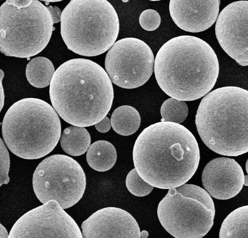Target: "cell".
Masks as SVG:
<instances>
[{"instance_id": "cb8c5ba5", "label": "cell", "mask_w": 248, "mask_h": 238, "mask_svg": "<svg viewBox=\"0 0 248 238\" xmlns=\"http://www.w3.org/2000/svg\"><path fill=\"white\" fill-rule=\"evenodd\" d=\"M140 27L147 31H154L158 29L161 24L159 14L154 10L149 9L143 11L139 18Z\"/></svg>"}, {"instance_id": "8fae6325", "label": "cell", "mask_w": 248, "mask_h": 238, "mask_svg": "<svg viewBox=\"0 0 248 238\" xmlns=\"http://www.w3.org/2000/svg\"><path fill=\"white\" fill-rule=\"evenodd\" d=\"M8 238H83L76 222L59 203L49 201L25 213Z\"/></svg>"}, {"instance_id": "83f0119b", "label": "cell", "mask_w": 248, "mask_h": 238, "mask_svg": "<svg viewBox=\"0 0 248 238\" xmlns=\"http://www.w3.org/2000/svg\"><path fill=\"white\" fill-rule=\"evenodd\" d=\"M4 77V73L2 69H1V111H2L4 104V92L2 85V79Z\"/></svg>"}, {"instance_id": "f546056e", "label": "cell", "mask_w": 248, "mask_h": 238, "mask_svg": "<svg viewBox=\"0 0 248 238\" xmlns=\"http://www.w3.org/2000/svg\"><path fill=\"white\" fill-rule=\"evenodd\" d=\"M148 236V233L146 231H143L142 232H140V236H141L142 238H147Z\"/></svg>"}, {"instance_id": "d4e9b609", "label": "cell", "mask_w": 248, "mask_h": 238, "mask_svg": "<svg viewBox=\"0 0 248 238\" xmlns=\"http://www.w3.org/2000/svg\"><path fill=\"white\" fill-rule=\"evenodd\" d=\"M0 151H1V173H0V186L7 184L10 182V178L8 176L10 168V157L6 146L3 141L0 139Z\"/></svg>"}, {"instance_id": "4fadbf2b", "label": "cell", "mask_w": 248, "mask_h": 238, "mask_svg": "<svg viewBox=\"0 0 248 238\" xmlns=\"http://www.w3.org/2000/svg\"><path fill=\"white\" fill-rule=\"evenodd\" d=\"M81 228L83 238H141L134 217L117 207L96 211L82 222Z\"/></svg>"}, {"instance_id": "4dcf8cb0", "label": "cell", "mask_w": 248, "mask_h": 238, "mask_svg": "<svg viewBox=\"0 0 248 238\" xmlns=\"http://www.w3.org/2000/svg\"><path fill=\"white\" fill-rule=\"evenodd\" d=\"M244 185L248 186V175H245Z\"/></svg>"}, {"instance_id": "603a6c76", "label": "cell", "mask_w": 248, "mask_h": 238, "mask_svg": "<svg viewBox=\"0 0 248 238\" xmlns=\"http://www.w3.org/2000/svg\"><path fill=\"white\" fill-rule=\"evenodd\" d=\"M126 185L128 191L132 194L138 197L150 194L154 188L139 175L136 169H132L127 175Z\"/></svg>"}, {"instance_id": "8992f818", "label": "cell", "mask_w": 248, "mask_h": 238, "mask_svg": "<svg viewBox=\"0 0 248 238\" xmlns=\"http://www.w3.org/2000/svg\"><path fill=\"white\" fill-rule=\"evenodd\" d=\"M118 15L106 0H72L61 18V35L69 50L93 57L107 51L116 42Z\"/></svg>"}, {"instance_id": "6da1fadb", "label": "cell", "mask_w": 248, "mask_h": 238, "mask_svg": "<svg viewBox=\"0 0 248 238\" xmlns=\"http://www.w3.org/2000/svg\"><path fill=\"white\" fill-rule=\"evenodd\" d=\"M200 150L193 134L175 123L160 122L145 128L133 150L139 175L154 187L176 188L187 183L199 166Z\"/></svg>"}, {"instance_id": "9c48e42d", "label": "cell", "mask_w": 248, "mask_h": 238, "mask_svg": "<svg viewBox=\"0 0 248 238\" xmlns=\"http://www.w3.org/2000/svg\"><path fill=\"white\" fill-rule=\"evenodd\" d=\"M154 55L143 41L123 38L115 42L106 56V71L112 83L124 89L144 85L154 69Z\"/></svg>"}, {"instance_id": "5b68a950", "label": "cell", "mask_w": 248, "mask_h": 238, "mask_svg": "<svg viewBox=\"0 0 248 238\" xmlns=\"http://www.w3.org/2000/svg\"><path fill=\"white\" fill-rule=\"evenodd\" d=\"M4 141L20 158H43L55 148L61 137L59 114L47 102L25 98L8 109L2 125Z\"/></svg>"}, {"instance_id": "30bf717a", "label": "cell", "mask_w": 248, "mask_h": 238, "mask_svg": "<svg viewBox=\"0 0 248 238\" xmlns=\"http://www.w3.org/2000/svg\"><path fill=\"white\" fill-rule=\"evenodd\" d=\"M158 216L164 228L175 238H202L210 231L215 218L204 205L169 190L160 202Z\"/></svg>"}, {"instance_id": "9a60e30c", "label": "cell", "mask_w": 248, "mask_h": 238, "mask_svg": "<svg viewBox=\"0 0 248 238\" xmlns=\"http://www.w3.org/2000/svg\"><path fill=\"white\" fill-rule=\"evenodd\" d=\"M220 3L219 0H171L170 13L180 29L200 32L210 28L217 20Z\"/></svg>"}, {"instance_id": "d6986e66", "label": "cell", "mask_w": 248, "mask_h": 238, "mask_svg": "<svg viewBox=\"0 0 248 238\" xmlns=\"http://www.w3.org/2000/svg\"><path fill=\"white\" fill-rule=\"evenodd\" d=\"M55 71L52 62L45 57L32 59L27 65L26 74L33 87L43 88L51 84Z\"/></svg>"}, {"instance_id": "52a82bcc", "label": "cell", "mask_w": 248, "mask_h": 238, "mask_svg": "<svg viewBox=\"0 0 248 238\" xmlns=\"http://www.w3.org/2000/svg\"><path fill=\"white\" fill-rule=\"evenodd\" d=\"M54 24L47 7L37 0L26 7L7 0L0 7V50L18 58L35 56L48 45Z\"/></svg>"}, {"instance_id": "44dd1931", "label": "cell", "mask_w": 248, "mask_h": 238, "mask_svg": "<svg viewBox=\"0 0 248 238\" xmlns=\"http://www.w3.org/2000/svg\"><path fill=\"white\" fill-rule=\"evenodd\" d=\"M188 107L185 101L170 98L162 104L161 108V122L175 123L180 125L187 117Z\"/></svg>"}, {"instance_id": "d6a6232c", "label": "cell", "mask_w": 248, "mask_h": 238, "mask_svg": "<svg viewBox=\"0 0 248 238\" xmlns=\"http://www.w3.org/2000/svg\"><path fill=\"white\" fill-rule=\"evenodd\" d=\"M246 169L247 172V174L248 175V159L247 160L246 164Z\"/></svg>"}, {"instance_id": "3957f363", "label": "cell", "mask_w": 248, "mask_h": 238, "mask_svg": "<svg viewBox=\"0 0 248 238\" xmlns=\"http://www.w3.org/2000/svg\"><path fill=\"white\" fill-rule=\"evenodd\" d=\"M155 77L163 91L181 101H193L208 95L219 72L217 55L203 40L192 36L173 38L157 53Z\"/></svg>"}, {"instance_id": "ba28073f", "label": "cell", "mask_w": 248, "mask_h": 238, "mask_svg": "<svg viewBox=\"0 0 248 238\" xmlns=\"http://www.w3.org/2000/svg\"><path fill=\"white\" fill-rule=\"evenodd\" d=\"M32 187L41 203L55 201L65 209L74 206L83 196L86 177L76 160L56 154L39 164L33 175Z\"/></svg>"}, {"instance_id": "ffe728a7", "label": "cell", "mask_w": 248, "mask_h": 238, "mask_svg": "<svg viewBox=\"0 0 248 238\" xmlns=\"http://www.w3.org/2000/svg\"><path fill=\"white\" fill-rule=\"evenodd\" d=\"M219 238H248V205L234 210L226 218Z\"/></svg>"}, {"instance_id": "1f68e13d", "label": "cell", "mask_w": 248, "mask_h": 238, "mask_svg": "<svg viewBox=\"0 0 248 238\" xmlns=\"http://www.w3.org/2000/svg\"><path fill=\"white\" fill-rule=\"evenodd\" d=\"M44 2H45L46 3V5H48L49 3V2H60L61 1H59V0H58V1H52V0H47V1H43Z\"/></svg>"}, {"instance_id": "4316f807", "label": "cell", "mask_w": 248, "mask_h": 238, "mask_svg": "<svg viewBox=\"0 0 248 238\" xmlns=\"http://www.w3.org/2000/svg\"><path fill=\"white\" fill-rule=\"evenodd\" d=\"M46 7L51 14L54 24L61 21L62 12L59 7L52 6H48Z\"/></svg>"}, {"instance_id": "484cf974", "label": "cell", "mask_w": 248, "mask_h": 238, "mask_svg": "<svg viewBox=\"0 0 248 238\" xmlns=\"http://www.w3.org/2000/svg\"><path fill=\"white\" fill-rule=\"evenodd\" d=\"M111 127V120L107 117H106L103 120L95 125L96 130L102 133L109 132Z\"/></svg>"}, {"instance_id": "277c9868", "label": "cell", "mask_w": 248, "mask_h": 238, "mask_svg": "<svg viewBox=\"0 0 248 238\" xmlns=\"http://www.w3.org/2000/svg\"><path fill=\"white\" fill-rule=\"evenodd\" d=\"M202 140L211 150L226 157L248 152V91L221 87L202 98L195 119Z\"/></svg>"}, {"instance_id": "e0dca14e", "label": "cell", "mask_w": 248, "mask_h": 238, "mask_svg": "<svg viewBox=\"0 0 248 238\" xmlns=\"http://www.w3.org/2000/svg\"><path fill=\"white\" fill-rule=\"evenodd\" d=\"M60 142L64 152L72 157H79L88 150L91 137L85 127L72 126L63 131Z\"/></svg>"}, {"instance_id": "5bb4252c", "label": "cell", "mask_w": 248, "mask_h": 238, "mask_svg": "<svg viewBox=\"0 0 248 238\" xmlns=\"http://www.w3.org/2000/svg\"><path fill=\"white\" fill-rule=\"evenodd\" d=\"M244 174L234 159L218 158L206 165L202 174V185L213 198L220 200L232 199L242 190Z\"/></svg>"}, {"instance_id": "7c38bea8", "label": "cell", "mask_w": 248, "mask_h": 238, "mask_svg": "<svg viewBox=\"0 0 248 238\" xmlns=\"http://www.w3.org/2000/svg\"><path fill=\"white\" fill-rule=\"evenodd\" d=\"M218 42L224 51L242 66L248 65V1L227 5L216 26Z\"/></svg>"}, {"instance_id": "f1b7e54d", "label": "cell", "mask_w": 248, "mask_h": 238, "mask_svg": "<svg viewBox=\"0 0 248 238\" xmlns=\"http://www.w3.org/2000/svg\"><path fill=\"white\" fill-rule=\"evenodd\" d=\"M9 235H8L6 229L4 226L1 224V238H8Z\"/></svg>"}, {"instance_id": "7a4b0ae2", "label": "cell", "mask_w": 248, "mask_h": 238, "mask_svg": "<svg viewBox=\"0 0 248 238\" xmlns=\"http://www.w3.org/2000/svg\"><path fill=\"white\" fill-rule=\"evenodd\" d=\"M53 108L66 122L89 127L103 120L114 98L112 81L105 69L87 59L65 62L55 71L49 87Z\"/></svg>"}, {"instance_id": "ac0fdd59", "label": "cell", "mask_w": 248, "mask_h": 238, "mask_svg": "<svg viewBox=\"0 0 248 238\" xmlns=\"http://www.w3.org/2000/svg\"><path fill=\"white\" fill-rule=\"evenodd\" d=\"M140 121L141 119L138 111L128 105L121 106L115 109L111 117L113 130L123 136L135 134L140 127Z\"/></svg>"}, {"instance_id": "2e32d148", "label": "cell", "mask_w": 248, "mask_h": 238, "mask_svg": "<svg viewBox=\"0 0 248 238\" xmlns=\"http://www.w3.org/2000/svg\"><path fill=\"white\" fill-rule=\"evenodd\" d=\"M117 152L109 142L99 141L91 145L86 159L89 166L95 171L106 172L112 169L117 160Z\"/></svg>"}, {"instance_id": "7402d4cb", "label": "cell", "mask_w": 248, "mask_h": 238, "mask_svg": "<svg viewBox=\"0 0 248 238\" xmlns=\"http://www.w3.org/2000/svg\"><path fill=\"white\" fill-rule=\"evenodd\" d=\"M176 191L186 198L200 202L216 215V208L211 196L201 187L185 184L175 188Z\"/></svg>"}]
</instances>
